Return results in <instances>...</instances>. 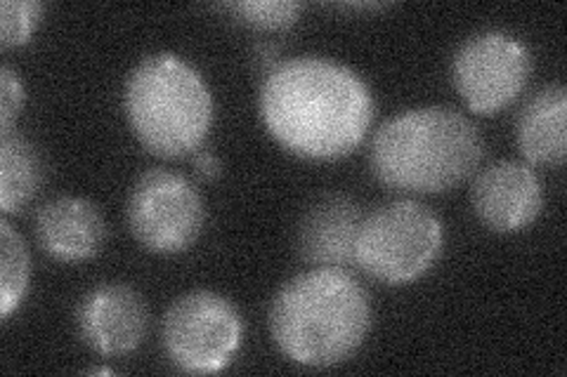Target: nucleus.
Wrapping results in <instances>:
<instances>
[{"label": "nucleus", "mask_w": 567, "mask_h": 377, "mask_svg": "<svg viewBox=\"0 0 567 377\" xmlns=\"http://www.w3.org/2000/svg\"><path fill=\"white\" fill-rule=\"evenodd\" d=\"M485 142L475 123L452 106H421L379 125L369 166L388 189L445 193L477 170Z\"/></svg>", "instance_id": "obj_3"}, {"label": "nucleus", "mask_w": 567, "mask_h": 377, "mask_svg": "<svg viewBox=\"0 0 567 377\" xmlns=\"http://www.w3.org/2000/svg\"><path fill=\"white\" fill-rule=\"evenodd\" d=\"M529 48L508 31H481L458 45L452 83L473 114L494 116L516 102L529 83Z\"/></svg>", "instance_id": "obj_8"}, {"label": "nucleus", "mask_w": 567, "mask_h": 377, "mask_svg": "<svg viewBox=\"0 0 567 377\" xmlns=\"http://www.w3.org/2000/svg\"><path fill=\"white\" fill-rule=\"evenodd\" d=\"M29 248L10 222H0V316L6 321L20 307L29 289Z\"/></svg>", "instance_id": "obj_15"}, {"label": "nucleus", "mask_w": 567, "mask_h": 377, "mask_svg": "<svg viewBox=\"0 0 567 377\" xmlns=\"http://www.w3.org/2000/svg\"><path fill=\"white\" fill-rule=\"evenodd\" d=\"M471 203L487 229L516 233L539 218L544 208V187L539 175L520 160H496L477 172Z\"/></svg>", "instance_id": "obj_9"}, {"label": "nucleus", "mask_w": 567, "mask_h": 377, "mask_svg": "<svg viewBox=\"0 0 567 377\" xmlns=\"http://www.w3.org/2000/svg\"><path fill=\"white\" fill-rule=\"evenodd\" d=\"M225 10L246 27L260 31H281L298 22L303 6L293 3V0H239V3L225 6Z\"/></svg>", "instance_id": "obj_16"}, {"label": "nucleus", "mask_w": 567, "mask_h": 377, "mask_svg": "<svg viewBox=\"0 0 567 377\" xmlns=\"http://www.w3.org/2000/svg\"><path fill=\"white\" fill-rule=\"evenodd\" d=\"M45 179L43 156L22 135H0V208L6 214L24 210Z\"/></svg>", "instance_id": "obj_14"}, {"label": "nucleus", "mask_w": 567, "mask_h": 377, "mask_svg": "<svg viewBox=\"0 0 567 377\" xmlns=\"http://www.w3.org/2000/svg\"><path fill=\"white\" fill-rule=\"evenodd\" d=\"M518 147L529 164L560 166L567 154V90L546 85L523 106L518 116Z\"/></svg>", "instance_id": "obj_13"}, {"label": "nucleus", "mask_w": 567, "mask_h": 377, "mask_svg": "<svg viewBox=\"0 0 567 377\" xmlns=\"http://www.w3.org/2000/svg\"><path fill=\"white\" fill-rule=\"evenodd\" d=\"M362 218L360 206L348 196H324L300 220L298 255L315 266L354 264V241Z\"/></svg>", "instance_id": "obj_12"}, {"label": "nucleus", "mask_w": 567, "mask_h": 377, "mask_svg": "<svg viewBox=\"0 0 567 377\" xmlns=\"http://www.w3.org/2000/svg\"><path fill=\"white\" fill-rule=\"evenodd\" d=\"M369 328V293L343 266H315L293 276L270 304L275 345L298 366L331 368L348 362Z\"/></svg>", "instance_id": "obj_2"}, {"label": "nucleus", "mask_w": 567, "mask_h": 377, "mask_svg": "<svg viewBox=\"0 0 567 377\" xmlns=\"http://www.w3.org/2000/svg\"><path fill=\"white\" fill-rule=\"evenodd\" d=\"M45 6L35 0H3L0 3V43L17 48L29 43L35 27L43 20Z\"/></svg>", "instance_id": "obj_17"}, {"label": "nucleus", "mask_w": 567, "mask_h": 377, "mask_svg": "<svg viewBox=\"0 0 567 377\" xmlns=\"http://www.w3.org/2000/svg\"><path fill=\"white\" fill-rule=\"evenodd\" d=\"M24 106V83L12 66H0V135L12 133V123Z\"/></svg>", "instance_id": "obj_18"}, {"label": "nucleus", "mask_w": 567, "mask_h": 377, "mask_svg": "<svg viewBox=\"0 0 567 377\" xmlns=\"http://www.w3.org/2000/svg\"><path fill=\"white\" fill-rule=\"evenodd\" d=\"M35 241L52 260L83 262L95 258L106 239L100 208L79 196H60L35 212Z\"/></svg>", "instance_id": "obj_11"}, {"label": "nucleus", "mask_w": 567, "mask_h": 377, "mask_svg": "<svg viewBox=\"0 0 567 377\" xmlns=\"http://www.w3.org/2000/svg\"><path fill=\"white\" fill-rule=\"evenodd\" d=\"M194 170H197L204 179H216L223 170L218 156L208 151V149H199L197 154H194Z\"/></svg>", "instance_id": "obj_19"}, {"label": "nucleus", "mask_w": 567, "mask_h": 377, "mask_svg": "<svg viewBox=\"0 0 567 377\" xmlns=\"http://www.w3.org/2000/svg\"><path fill=\"white\" fill-rule=\"evenodd\" d=\"M258 109L287 151L336 160L362 145L377 106L358 71L324 57H293L268 71Z\"/></svg>", "instance_id": "obj_1"}, {"label": "nucleus", "mask_w": 567, "mask_h": 377, "mask_svg": "<svg viewBox=\"0 0 567 377\" xmlns=\"http://www.w3.org/2000/svg\"><path fill=\"white\" fill-rule=\"evenodd\" d=\"M123 106L140 145L158 158L197 154L213 125L206 81L173 52H156L133 66Z\"/></svg>", "instance_id": "obj_4"}, {"label": "nucleus", "mask_w": 567, "mask_h": 377, "mask_svg": "<svg viewBox=\"0 0 567 377\" xmlns=\"http://www.w3.org/2000/svg\"><path fill=\"white\" fill-rule=\"evenodd\" d=\"M445 231L437 214L419 201L402 199L362 218L354 241V264L385 285H406L437 262Z\"/></svg>", "instance_id": "obj_5"}, {"label": "nucleus", "mask_w": 567, "mask_h": 377, "mask_svg": "<svg viewBox=\"0 0 567 377\" xmlns=\"http://www.w3.org/2000/svg\"><path fill=\"white\" fill-rule=\"evenodd\" d=\"M244 323L227 297L194 291L177 297L162 326L164 352L185 373H220L235 362L241 347Z\"/></svg>", "instance_id": "obj_6"}, {"label": "nucleus", "mask_w": 567, "mask_h": 377, "mask_svg": "<svg viewBox=\"0 0 567 377\" xmlns=\"http://www.w3.org/2000/svg\"><path fill=\"white\" fill-rule=\"evenodd\" d=\"M76 323L83 343L102 356L135 352L147 333V304L126 283H102L79 304Z\"/></svg>", "instance_id": "obj_10"}, {"label": "nucleus", "mask_w": 567, "mask_h": 377, "mask_svg": "<svg viewBox=\"0 0 567 377\" xmlns=\"http://www.w3.org/2000/svg\"><path fill=\"white\" fill-rule=\"evenodd\" d=\"M206 210L187 177L152 168L137 177L126 201V224L133 239L158 255L192 248L204 229Z\"/></svg>", "instance_id": "obj_7"}]
</instances>
